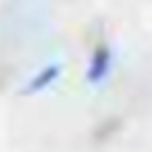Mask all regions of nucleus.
Returning a JSON list of instances; mask_svg holds the SVG:
<instances>
[{
	"label": "nucleus",
	"instance_id": "f257e3e1",
	"mask_svg": "<svg viewBox=\"0 0 152 152\" xmlns=\"http://www.w3.org/2000/svg\"><path fill=\"white\" fill-rule=\"evenodd\" d=\"M112 69V51L107 45H99L94 53H91V61H88V72H86V80L88 83H102Z\"/></svg>",
	"mask_w": 152,
	"mask_h": 152
},
{
	"label": "nucleus",
	"instance_id": "f03ea898",
	"mask_svg": "<svg viewBox=\"0 0 152 152\" xmlns=\"http://www.w3.org/2000/svg\"><path fill=\"white\" fill-rule=\"evenodd\" d=\"M59 64H51V67H45V69H40L32 80H29V86H27V91L29 94H37V91H43V88H48L56 77H59Z\"/></svg>",
	"mask_w": 152,
	"mask_h": 152
}]
</instances>
